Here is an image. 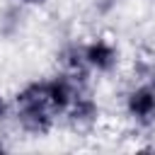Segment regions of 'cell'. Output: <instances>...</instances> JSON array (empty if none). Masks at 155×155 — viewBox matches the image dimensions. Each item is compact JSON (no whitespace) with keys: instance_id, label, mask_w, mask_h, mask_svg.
<instances>
[{"instance_id":"cell-1","label":"cell","mask_w":155,"mask_h":155,"mask_svg":"<svg viewBox=\"0 0 155 155\" xmlns=\"http://www.w3.org/2000/svg\"><path fill=\"white\" fill-rule=\"evenodd\" d=\"M126 111L140 126L155 124V87L153 85L133 87L128 92V97H126Z\"/></svg>"},{"instance_id":"cell-2","label":"cell","mask_w":155,"mask_h":155,"mask_svg":"<svg viewBox=\"0 0 155 155\" xmlns=\"http://www.w3.org/2000/svg\"><path fill=\"white\" fill-rule=\"evenodd\" d=\"M80 82H75L70 75L61 73L51 80H46V104L56 111V114H65V109L73 104V99L80 92Z\"/></svg>"},{"instance_id":"cell-3","label":"cell","mask_w":155,"mask_h":155,"mask_svg":"<svg viewBox=\"0 0 155 155\" xmlns=\"http://www.w3.org/2000/svg\"><path fill=\"white\" fill-rule=\"evenodd\" d=\"M53 109L48 104H31L17 107V124L29 136H46L53 128Z\"/></svg>"},{"instance_id":"cell-4","label":"cell","mask_w":155,"mask_h":155,"mask_svg":"<svg viewBox=\"0 0 155 155\" xmlns=\"http://www.w3.org/2000/svg\"><path fill=\"white\" fill-rule=\"evenodd\" d=\"M82 53H85V61H87L90 70H97V73H111L119 63V48L107 39L87 41L82 46Z\"/></svg>"},{"instance_id":"cell-5","label":"cell","mask_w":155,"mask_h":155,"mask_svg":"<svg viewBox=\"0 0 155 155\" xmlns=\"http://www.w3.org/2000/svg\"><path fill=\"white\" fill-rule=\"evenodd\" d=\"M65 119H68V124H70L73 131H90L99 121V104L90 94L78 92V97L73 99V104L65 109Z\"/></svg>"},{"instance_id":"cell-6","label":"cell","mask_w":155,"mask_h":155,"mask_svg":"<svg viewBox=\"0 0 155 155\" xmlns=\"http://www.w3.org/2000/svg\"><path fill=\"white\" fill-rule=\"evenodd\" d=\"M58 63H61V70H63L65 75H70L75 82H80V85H85V82H87L90 65H87V61H85L82 46L70 44V46L61 48V53H58Z\"/></svg>"},{"instance_id":"cell-7","label":"cell","mask_w":155,"mask_h":155,"mask_svg":"<svg viewBox=\"0 0 155 155\" xmlns=\"http://www.w3.org/2000/svg\"><path fill=\"white\" fill-rule=\"evenodd\" d=\"M31 104H46V80H34L15 94V107H31Z\"/></svg>"},{"instance_id":"cell-8","label":"cell","mask_w":155,"mask_h":155,"mask_svg":"<svg viewBox=\"0 0 155 155\" xmlns=\"http://www.w3.org/2000/svg\"><path fill=\"white\" fill-rule=\"evenodd\" d=\"M7 111H10V104H7V99L2 97V92H0V119H5L7 116Z\"/></svg>"},{"instance_id":"cell-9","label":"cell","mask_w":155,"mask_h":155,"mask_svg":"<svg viewBox=\"0 0 155 155\" xmlns=\"http://www.w3.org/2000/svg\"><path fill=\"white\" fill-rule=\"evenodd\" d=\"M17 2H22V5H31V7H39V5H46L48 0H17Z\"/></svg>"},{"instance_id":"cell-10","label":"cell","mask_w":155,"mask_h":155,"mask_svg":"<svg viewBox=\"0 0 155 155\" xmlns=\"http://www.w3.org/2000/svg\"><path fill=\"white\" fill-rule=\"evenodd\" d=\"M2 150H5V143H2V140H0V153H2Z\"/></svg>"}]
</instances>
